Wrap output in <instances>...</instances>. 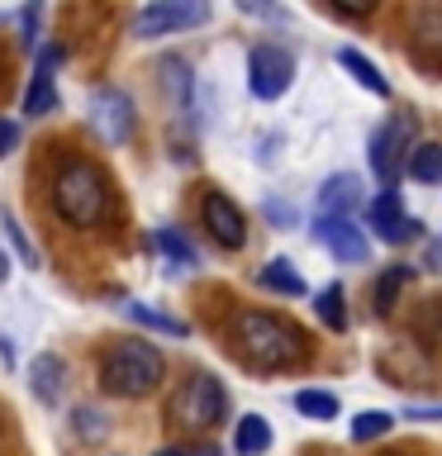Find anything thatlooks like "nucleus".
Here are the masks:
<instances>
[{
	"mask_svg": "<svg viewBox=\"0 0 442 456\" xmlns=\"http://www.w3.org/2000/svg\"><path fill=\"white\" fill-rule=\"evenodd\" d=\"M233 342H238V352L262 370H291V366L305 362V352H309L305 328H295L291 319H281V314H262V309L238 314Z\"/></svg>",
	"mask_w": 442,
	"mask_h": 456,
	"instance_id": "obj_1",
	"label": "nucleus"
},
{
	"mask_svg": "<svg viewBox=\"0 0 442 456\" xmlns=\"http://www.w3.org/2000/svg\"><path fill=\"white\" fill-rule=\"evenodd\" d=\"M53 209L62 214L71 228H95L110 209V181L95 162L67 157L53 176Z\"/></svg>",
	"mask_w": 442,
	"mask_h": 456,
	"instance_id": "obj_2",
	"label": "nucleus"
},
{
	"mask_svg": "<svg viewBox=\"0 0 442 456\" xmlns=\"http://www.w3.org/2000/svg\"><path fill=\"white\" fill-rule=\"evenodd\" d=\"M162 376H167L162 352H157L152 342H143V338H124L100 356V385H105V395L143 399V395H152L157 385H162Z\"/></svg>",
	"mask_w": 442,
	"mask_h": 456,
	"instance_id": "obj_3",
	"label": "nucleus"
},
{
	"mask_svg": "<svg viewBox=\"0 0 442 456\" xmlns=\"http://www.w3.org/2000/svg\"><path fill=\"white\" fill-rule=\"evenodd\" d=\"M171 423L185 428V433H209V428L224 423L228 413V395L224 385L209 376V370H195V376H185L176 385V395H171Z\"/></svg>",
	"mask_w": 442,
	"mask_h": 456,
	"instance_id": "obj_4",
	"label": "nucleus"
},
{
	"mask_svg": "<svg viewBox=\"0 0 442 456\" xmlns=\"http://www.w3.org/2000/svg\"><path fill=\"white\" fill-rule=\"evenodd\" d=\"M413 119L409 114H395L390 124H381L376 134H371V171H376L381 191H395L399 181V167H405V148H413Z\"/></svg>",
	"mask_w": 442,
	"mask_h": 456,
	"instance_id": "obj_5",
	"label": "nucleus"
},
{
	"mask_svg": "<svg viewBox=\"0 0 442 456\" xmlns=\"http://www.w3.org/2000/svg\"><path fill=\"white\" fill-rule=\"evenodd\" d=\"M295 81V57L276 43H257L248 53V86L257 100H281Z\"/></svg>",
	"mask_w": 442,
	"mask_h": 456,
	"instance_id": "obj_6",
	"label": "nucleus"
},
{
	"mask_svg": "<svg viewBox=\"0 0 442 456\" xmlns=\"http://www.w3.org/2000/svg\"><path fill=\"white\" fill-rule=\"evenodd\" d=\"M209 20V5L200 0H152V5L138 10L134 34L138 38H162V34H181V28H195Z\"/></svg>",
	"mask_w": 442,
	"mask_h": 456,
	"instance_id": "obj_7",
	"label": "nucleus"
},
{
	"mask_svg": "<svg viewBox=\"0 0 442 456\" xmlns=\"http://www.w3.org/2000/svg\"><path fill=\"white\" fill-rule=\"evenodd\" d=\"M366 228L376 233L381 242H413L419 238V219H409L405 214V205H399V191H381L376 200H371V209H366Z\"/></svg>",
	"mask_w": 442,
	"mask_h": 456,
	"instance_id": "obj_8",
	"label": "nucleus"
},
{
	"mask_svg": "<svg viewBox=\"0 0 442 456\" xmlns=\"http://www.w3.org/2000/svg\"><path fill=\"white\" fill-rule=\"evenodd\" d=\"M91 128L105 142H128L134 138V100L124 91H95L91 100Z\"/></svg>",
	"mask_w": 442,
	"mask_h": 456,
	"instance_id": "obj_9",
	"label": "nucleus"
},
{
	"mask_svg": "<svg viewBox=\"0 0 442 456\" xmlns=\"http://www.w3.org/2000/svg\"><path fill=\"white\" fill-rule=\"evenodd\" d=\"M314 242H323L338 262H366L371 256V238L352 219H319L314 214Z\"/></svg>",
	"mask_w": 442,
	"mask_h": 456,
	"instance_id": "obj_10",
	"label": "nucleus"
},
{
	"mask_svg": "<svg viewBox=\"0 0 442 456\" xmlns=\"http://www.w3.org/2000/svg\"><path fill=\"white\" fill-rule=\"evenodd\" d=\"M205 228H209V238L219 242V248H242V242H248L242 209H238L228 195H219V191L205 195Z\"/></svg>",
	"mask_w": 442,
	"mask_h": 456,
	"instance_id": "obj_11",
	"label": "nucleus"
},
{
	"mask_svg": "<svg viewBox=\"0 0 442 456\" xmlns=\"http://www.w3.org/2000/svg\"><path fill=\"white\" fill-rule=\"evenodd\" d=\"M356 205H362V181H356L352 171H338V176H328L319 185V205H314V214H319V219H352Z\"/></svg>",
	"mask_w": 442,
	"mask_h": 456,
	"instance_id": "obj_12",
	"label": "nucleus"
},
{
	"mask_svg": "<svg viewBox=\"0 0 442 456\" xmlns=\"http://www.w3.org/2000/svg\"><path fill=\"white\" fill-rule=\"evenodd\" d=\"M53 62H57L53 48L38 57V71H34V81H29V95H24V114H29V119H43V114L57 110V77H53Z\"/></svg>",
	"mask_w": 442,
	"mask_h": 456,
	"instance_id": "obj_13",
	"label": "nucleus"
},
{
	"mask_svg": "<svg viewBox=\"0 0 442 456\" xmlns=\"http://www.w3.org/2000/svg\"><path fill=\"white\" fill-rule=\"evenodd\" d=\"M29 390H34V399H43V404H57L62 399V356L57 352H43L29 362Z\"/></svg>",
	"mask_w": 442,
	"mask_h": 456,
	"instance_id": "obj_14",
	"label": "nucleus"
},
{
	"mask_svg": "<svg viewBox=\"0 0 442 456\" xmlns=\"http://www.w3.org/2000/svg\"><path fill=\"white\" fill-rule=\"evenodd\" d=\"M405 171L419 185H438L442 181V142H413L405 157Z\"/></svg>",
	"mask_w": 442,
	"mask_h": 456,
	"instance_id": "obj_15",
	"label": "nucleus"
},
{
	"mask_svg": "<svg viewBox=\"0 0 442 456\" xmlns=\"http://www.w3.org/2000/svg\"><path fill=\"white\" fill-rule=\"evenodd\" d=\"M271 447V428L262 413H242L238 428H233V452L238 456H257V452H266Z\"/></svg>",
	"mask_w": 442,
	"mask_h": 456,
	"instance_id": "obj_16",
	"label": "nucleus"
},
{
	"mask_svg": "<svg viewBox=\"0 0 442 456\" xmlns=\"http://www.w3.org/2000/svg\"><path fill=\"white\" fill-rule=\"evenodd\" d=\"M338 62L348 67V71H352V77H356V81L366 86L371 95L390 100V81H385L381 71H376V62H371V57H362V53H356V48H338Z\"/></svg>",
	"mask_w": 442,
	"mask_h": 456,
	"instance_id": "obj_17",
	"label": "nucleus"
},
{
	"mask_svg": "<svg viewBox=\"0 0 442 456\" xmlns=\"http://www.w3.org/2000/svg\"><path fill=\"white\" fill-rule=\"evenodd\" d=\"M257 285H262V290H276V295H305V281L295 276V266L285 262V256H276V262H266L262 271H257Z\"/></svg>",
	"mask_w": 442,
	"mask_h": 456,
	"instance_id": "obj_18",
	"label": "nucleus"
},
{
	"mask_svg": "<svg viewBox=\"0 0 442 456\" xmlns=\"http://www.w3.org/2000/svg\"><path fill=\"white\" fill-rule=\"evenodd\" d=\"M152 248L162 252V256H167V262L176 266V271H191V266H200L195 248H191V242H185V238L176 233V228H157V233H152Z\"/></svg>",
	"mask_w": 442,
	"mask_h": 456,
	"instance_id": "obj_19",
	"label": "nucleus"
},
{
	"mask_svg": "<svg viewBox=\"0 0 442 456\" xmlns=\"http://www.w3.org/2000/svg\"><path fill=\"white\" fill-rule=\"evenodd\" d=\"M124 314L134 323H143V328H152V333H167V338H185V323L181 319H171V314H162V309H148V305H138V299H128L124 305Z\"/></svg>",
	"mask_w": 442,
	"mask_h": 456,
	"instance_id": "obj_20",
	"label": "nucleus"
},
{
	"mask_svg": "<svg viewBox=\"0 0 442 456\" xmlns=\"http://www.w3.org/2000/svg\"><path fill=\"white\" fill-rule=\"evenodd\" d=\"M314 309H319L323 328H333V333H342V328H348V309H342V285H323V290L314 295Z\"/></svg>",
	"mask_w": 442,
	"mask_h": 456,
	"instance_id": "obj_21",
	"label": "nucleus"
},
{
	"mask_svg": "<svg viewBox=\"0 0 442 456\" xmlns=\"http://www.w3.org/2000/svg\"><path fill=\"white\" fill-rule=\"evenodd\" d=\"M295 409L305 413V419H314V423L338 419V399L328 395V390H299V395H295Z\"/></svg>",
	"mask_w": 442,
	"mask_h": 456,
	"instance_id": "obj_22",
	"label": "nucleus"
},
{
	"mask_svg": "<svg viewBox=\"0 0 442 456\" xmlns=\"http://www.w3.org/2000/svg\"><path fill=\"white\" fill-rule=\"evenodd\" d=\"M162 71H167V91H171V100H176V105L185 110V105H191V91H195V81H191V67H185L181 62V57H167V62H162Z\"/></svg>",
	"mask_w": 442,
	"mask_h": 456,
	"instance_id": "obj_23",
	"label": "nucleus"
},
{
	"mask_svg": "<svg viewBox=\"0 0 442 456\" xmlns=\"http://www.w3.org/2000/svg\"><path fill=\"white\" fill-rule=\"evenodd\" d=\"M390 413H385V409H362V413H356V419H352V442H376V437H385V433H390Z\"/></svg>",
	"mask_w": 442,
	"mask_h": 456,
	"instance_id": "obj_24",
	"label": "nucleus"
},
{
	"mask_svg": "<svg viewBox=\"0 0 442 456\" xmlns=\"http://www.w3.org/2000/svg\"><path fill=\"white\" fill-rule=\"evenodd\" d=\"M409 281V266H395V271H385V276L376 281V309H390L395 305V295H399V285Z\"/></svg>",
	"mask_w": 442,
	"mask_h": 456,
	"instance_id": "obj_25",
	"label": "nucleus"
},
{
	"mask_svg": "<svg viewBox=\"0 0 442 456\" xmlns=\"http://www.w3.org/2000/svg\"><path fill=\"white\" fill-rule=\"evenodd\" d=\"M5 233H10V242H14V252L24 256V266H38V256H34V248H29V242H24L20 224H14V219H5Z\"/></svg>",
	"mask_w": 442,
	"mask_h": 456,
	"instance_id": "obj_26",
	"label": "nucleus"
},
{
	"mask_svg": "<svg viewBox=\"0 0 442 456\" xmlns=\"http://www.w3.org/2000/svg\"><path fill=\"white\" fill-rule=\"evenodd\" d=\"M14 142H20V128H14L10 119H0V157H10Z\"/></svg>",
	"mask_w": 442,
	"mask_h": 456,
	"instance_id": "obj_27",
	"label": "nucleus"
},
{
	"mask_svg": "<svg viewBox=\"0 0 442 456\" xmlns=\"http://www.w3.org/2000/svg\"><path fill=\"white\" fill-rule=\"evenodd\" d=\"M405 419H419V423H442V404H438V409L413 404V409H405Z\"/></svg>",
	"mask_w": 442,
	"mask_h": 456,
	"instance_id": "obj_28",
	"label": "nucleus"
},
{
	"mask_svg": "<svg viewBox=\"0 0 442 456\" xmlns=\"http://www.w3.org/2000/svg\"><path fill=\"white\" fill-rule=\"evenodd\" d=\"M152 456H214L209 447H200V452H191V447H162V452H152Z\"/></svg>",
	"mask_w": 442,
	"mask_h": 456,
	"instance_id": "obj_29",
	"label": "nucleus"
},
{
	"mask_svg": "<svg viewBox=\"0 0 442 456\" xmlns=\"http://www.w3.org/2000/svg\"><path fill=\"white\" fill-rule=\"evenodd\" d=\"M20 24H24V38H34V24H38V5H29V10L20 14Z\"/></svg>",
	"mask_w": 442,
	"mask_h": 456,
	"instance_id": "obj_30",
	"label": "nucleus"
},
{
	"mask_svg": "<svg viewBox=\"0 0 442 456\" xmlns=\"http://www.w3.org/2000/svg\"><path fill=\"white\" fill-rule=\"evenodd\" d=\"M428 266H438V271H442V238H438V242H428Z\"/></svg>",
	"mask_w": 442,
	"mask_h": 456,
	"instance_id": "obj_31",
	"label": "nucleus"
},
{
	"mask_svg": "<svg viewBox=\"0 0 442 456\" xmlns=\"http://www.w3.org/2000/svg\"><path fill=\"white\" fill-rule=\"evenodd\" d=\"M0 362L14 366V342H10V338H0Z\"/></svg>",
	"mask_w": 442,
	"mask_h": 456,
	"instance_id": "obj_32",
	"label": "nucleus"
},
{
	"mask_svg": "<svg viewBox=\"0 0 442 456\" xmlns=\"http://www.w3.org/2000/svg\"><path fill=\"white\" fill-rule=\"evenodd\" d=\"M5 276H10V262H5V252H0V285H5Z\"/></svg>",
	"mask_w": 442,
	"mask_h": 456,
	"instance_id": "obj_33",
	"label": "nucleus"
}]
</instances>
